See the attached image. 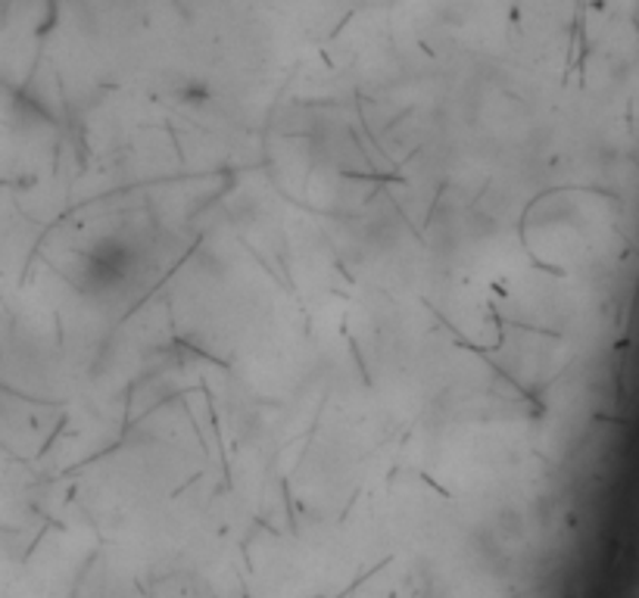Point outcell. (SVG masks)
<instances>
[]
</instances>
